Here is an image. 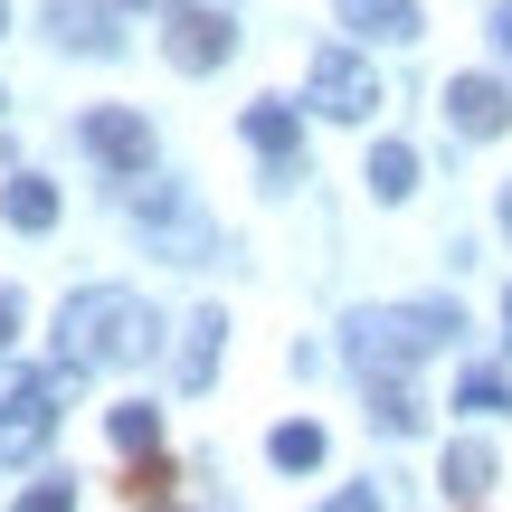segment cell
<instances>
[{
    "label": "cell",
    "instance_id": "cell-9",
    "mask_svg": "<svg viewBox=\"0 0 512 512\" xmlns=\"http://www.w3.org/2000/svg\"><path fill=\"white\" fill-rule=\"evenodd\" d=\"M446 124L475 133V143H494V133L512 124V86H494V76H456V86H446Z\"/></svg>",
    "mask_w": 512,
    "mask_h": 512
},
{
    "label": "cell",
    "instance_id": "cell-19",
    "mask_svg": "<svg viewBox=\"0 0 512 512\" xmlns=\"http://www.w3.org/2000/svg\"><path fill=\"white\" fill-rule=\"evenodd\" d=\"M465 408H475V418H494V408H512V399H503L494 370H465Z\"/></svg>",
    "mask_w": 512,
    "mask_h": 512
},
{
    "label": "cell",
    "instance_id": "cell-8",
    "mask_svg": "<svg viewBox=\"0 0 512 512\" xmlns=\"http://www.w3.org/2000/svg\"><path fill=\"white\" fill-rule=\"evenodd\" d=\"M247 143L266 152V181L275 190L304 171V124H294V105H275V95H266V105H247Z\"/></svg>",
    "mask_w": 512,
    "mask_h": 512
},
{
    "label": "cell",
    "instance_id": "cell-21",
    "mask_svg": "<svg viewBox=\"0 0 512 512\" xmlns=\"http://www.w3.org/2000/svg\"><path fill=\"white\" fill-rule=\"evenodd\" d=\"M323 512H380V494H370V484H351V494H332Z\"/></svg>",
    "mask_w": 512,
    "mask_h": 512
},
{
    "label": "cell",
    "instance_id": "cell-5",
    "mask_svg": "<svg viewBox=\"0 0 512 512\" xmlns=\"http://www.w3.org/2000/svg\"><path fill=\"white\" fill-rule=\"evenodd\" d=\"M389 95H380V76H370V57H351V48H323L313 57V114H332V124H370Z\"/></svg>",
    "mask_w": 512,
    "mask_h": 512
},
{
    "label": "cell",
    "instance_id": "cell-18",
    "mask_svg": "<svg viewBox=\"0 0 512 512\" xmlns=\"http://www.w3.org/2000/svg\"><path fill=\"white\" fill-rule=\"evenodd\" d=\"M370 418H380V437H418V399H408L399 380H380V389H370Z\"/></svg>",
    "mask_w": 512,
    "mask_h": 512
},
{
    "label": "cell",
    "instance_id": "cell-20",
    "mask_svg": "<svg viewBox=\"0 0 512 512\" xmlns=\"http://www.w3.org/2000/svg\"><path fill=\"white\" fill-rule=\"evenodd\" d=\"M19 512H76V494H67V484H29V494H19Z\"/></svg>",
    "mask_w": 512,
    "mask_h": 512
},
{
    "label": "cell",
    "instance_id": "cell-4",
    "mask_svg": "<svg viewBox=\"0 0 512 512\" xmlns=\"http://www.w3.org/2000/svg\"><path fill=\"white\" fill-rule=\"evenodd\" d=\"M162 57H171L181 76L228 67V57H238V29H228V10H209V0H181V10L162 19Z\"/></svg>",
    "mask_w": 512,
    "mask_h": 512
},
{
    "label": "cell",
    "instance_id": "cell-11",
    "mask_svg": "<svg viewBox=\"0 0 512 512\" xmlns=\"http://www.w3.org/2000/svg\"><path fill=\"white\" fill-rule=\"evenodd\" d=\"M48 29H57V48H86V57H105V48H114V19L95 10V0H57Z\"/></svg>",
    "mask_w": 512,
    "mask_h": 512
},
{
    "label": "cell",
    "instance_id": "cell-22",
    "mask_svg": "<svg viewBox=\"0 0 512 512\" xmlns=\"http://www.w3.org/2000/svg\"><path fill=\"white\" fill-rule=\"evenodd\" d=\"M10 342H19V294L0 285V351H10Z\"/></svg>",
    "mask_w": 512,
    "mask_h": 512
},
{
    "label": "cell",
    "instance_id": "cell-3",
    "mask_svg": "<svg viewBox=\"0 0 512 512\" xmlns=\"http://www.w3.org/2000/svg\"><path fill=\"white\" fill-rule=\"evenodd\" d=\"M76 370H29V380H0V465H29L57 427V399H67Z\"/></svg>",
    "mask_w": 512,
    "mask_h": 512
},
{
    "label": "cell",
    "instance_id": "cell-24",
    "mask_svg": "<svg viewBox=\"0 0 512 512\" xmlns=\"http://www.w3.org/2000/svg\"><path fill=\"white\" fill-rule=\"evenodd\" d=\"M503 228H512V190H503Z\"/></svg>",
    "mask_w": 512,
    "mask_h": 512
},
{
    "label": "cell",
    "instance_id": "cell-10",
    "mask_svg": "<svg viewBox=\"0 0 512 512\" xmlns=\"http://www.w3.org/2000/svg\"><path fill=\"white\" fill-rule=\"evenodd\" d=\"M219 351H228V323H219V304H209V313H190V323H181V389H209V380H219Z\"/></svg>",
    "mask_w": 512,
    "mask_h": 512
},
{
    "label": "cell",
    "instance_id": "cell-17",
    "mask_svg": "<svg viewBox=\"0 0 512 512\" xmlns=\"http://www.w3.org/2000/svg\"><path fill=\"white\" fill-rule=\"evenodd\" d=\"M105 427H114V446H124V456H152V446H162V418H152L143 399H124V408H114Z\"/></svg>",
    "mask_w": 512,
    "mask_h": 512
},
{
    "label": "cell",
    "instance_id": "cell-14",
    "mask_svg": "<svg viewBox=\"0 0 512 512\" xmlns=\"http://www.w3.org/2000/svg\"><path fill=\"white\" fill-rule=\"evenodd\" d=\"M484 484H494V446H484V437H456V446H446V494L475 503Z\"/></svg>",
    "mask_w": 512,
    "mask_h": 512
},
{
    "label": "cell",
    "instance_id": "cell-16",
    "mask_svg": "<svg viewBox=\"0 0 512 512\" xmlns=\"http://www.w3.org/2000/svg\"><path fill=\"white\" fill-rule=\"evenodd\" d=\"M0 209H10V228H48V219H57V181H38V171H19V181L0 190Z\"/></svg>",
    "mask_w": 512,
    "mask_h": 512
},
{
    "label": "cell",
    "instance_id": "cell-6",
    "mask_svg": "<svg viewBox=\"0 0 512 512\" xmlns=\"http://www.w3.org/2000/svg\"><path fill=\"white\" fill-rule=\"evenodd\" d=\"M133 219L162 238V256H171V266H200V256H209V219H200V209H190L171 181H143V190H133Z\"/></svg>",
    "mask_w": 512,
    "mask_h": 512
},
{
    "label": "cell",
    "instance_id": "cell-1",
    "mask_svg": "<svg viewBox=\"0 0 512 512\" xmlns=\"http://www.w3.org/2000/svg\"><path fill=\"white\" fill-rule=\"evenodd\" d=\"M152 342H162V323L133 285H86L57 304V370H124Z\"/></svg>",
    "mask_w": 512,
    "mask_h": 512
},
{
    "label": "cell",
    "instance_id": "cell-15",
    "mask_svg": "<svg viewBox=\"0 0 512 512\" xmlns=\"http://www.w3.org/2000/svg\"><path fill=\"white\" fill-rule=\"evenodd\" d=\"M266 456L285 465V475H313V465H323V427H313V418H285V427L266 437Z\"/></svg>",
    "mask_w": 512,
    "mask_h": 512
},
{
    "label": "cell",
    "instance_id": "cell-23",
    "mask_svg": "<svg viewBox=\"0 0 512 512\" xmlns=\"http://www.w3.org/2000/svg\"><path fill=\"white\" fill-rule=\"evenodd\" d=\"M494 38H503V57H512V0H503V10H494Z\"/></svg>",
    "mask_w": 512,
    "mask_h": 512
},
{
    "label": "cell",
    "instance_id": "cell-2",
    "mask_svg": "<svg viewBox=\"0 0 512 512\" xmlns=\"http://www.w3.org/2000/svg\"><path fill=\"white\" fill-rule=\"evenodd\" d=\"M465 332L456 304H380L351 323V361H361V380H399V370H418L427 351H446Z\"/></svg>",
    "mask_w": 512,
    "mask_h": 512
},
{
    "label": "cell",
    "instance_id": "cell-25",
    "mask_svg": "<svg viewBox=\"0 0 512 512\" xmlns=\"http://www.w3.org/2000/svg\"><path fill=\"white\" fill-rule=\"evenodd\" d=\"M0 29H10V0H0Z\"/></svg>",
    "mask_w": 512,
    "mask_h": 512
},
{
    "label": "cell",
    "instance_id": "cell-7",
    "mask_svg": "<svg viewBox=\"0 0 512 512\" xmlns=\"http://www.w3.org/2000/svg\"><path fill=\"white\" fill-rule=\"evenodd\" d=\"M86 152L105 171H124V181H143V171H152V124H143V114H124V105H95L86 114Z\"/></svg>",
    "mask_w": 512,
    "mask_h": 512
},
{
    "label": "cell",
    "instance_id": "cell-12",
    "mask_svg": "<svg viewBox=\"0 0 512 512\" xmlns=\"http://www.w3.org/2000/svg\"><path fill=\"white\" fill-rule=\"evenodd\" d=\"M342 29H361V38H418V0H342Z\"/></svg>",
    "mask_w": 512,
    "mask_h": 512
},
{
    "label": "cell",
    "instance_id": "cell-13",
    "mask_svg": "<svg viewBox=\"0 0 512 512\" xmlns=\"http://www.w3.org/2000/svg\"><path fill=\"white\" fill-rule=\"evenodd\" d=\"M361 181H370V200H408V190H418V152H408V143H380Z\"/></svg>",
    "mask_w": 512,
    "mask_h": 512
}]
</instances>
